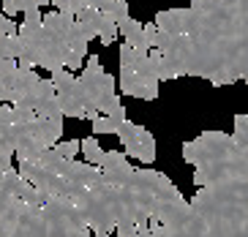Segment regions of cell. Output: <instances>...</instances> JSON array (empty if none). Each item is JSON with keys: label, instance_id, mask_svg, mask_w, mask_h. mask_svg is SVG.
I'll return each instance as SVG.
<instances>
[{"label": "cell", "instance_id": "obj_1", "mask_svg": "<svg viewBox=\"0 0 248 237\" xmlns=\"http://www.w3.org/2000/svg\"><path fill=\"white\" fill-rule=\"evenodd\" d=\"M188 77L216 87L248 77V0H191Z\"/></svg>", "mask_w": 248, "mask_h": 237}, {"label": "cell", "instance_id": "obj_2", "mask_svg": "<svg viewBox=\"0 0 248 237\" xmlns=\"http://www.w3.org/2000/svg\"><path fill=\"white\" fill-rule=\"evenodd\" d=\"M38 213L41 207L16 199L0 186V237H36Z\"/></svg>", "mask_w": 248, "mask_h": 237}, {"label": "cell", "instance_id": "obj_3", "mask_svg": "<svg viewBox=\"0 0 248 237\" xmlns=\"http://www.w3.org/2000/svg\"><path fill=\"white\" fill-rule=\"evenodd\" d=\"M52 74V82L58 87V98H60V107H63V115L66 117H77V120H90L93 123L95 117L101 115L98 109L90 107L88 93L82 87L79 77L68 68H55Z\"/></svg>", "mask_w": 248, "mask_h": 237}, {"label": "cell", "instance_id": "obj_4", "mask_svg": "<svg viewBox=\"0 0 248 237\" xmlns=\"http://www.w3.org/2000/svg\"><path fill=\"white\" fill-rule=\"evenodd\" d=\"M79 82H82V87H85V93H88L90 107L98 109L104 115L107 107L112 104V98L117 95V82L101 65V58H98V55H90L88 58V65H85L82 74H79Z\"/></svg>", "mask_w": 248, "mask_h": 237}, {"label": "cell", "instance_id": "obj_5", "mask_svg": "<svg viewBox=\"0 0 248 237\" xmlns=\"http://www.w3.org/2000/svg\"><path fill=\"white\" fill-rule=\"evenodd\" d=\"M16 169H19V174H22L28 183H33V186H36L46 199H49V196H58L60 191H63V186H66V177L49 172L46 166L38 164V158H36V161H19Z\"/></svg>", "mask_w": 248, "mask_h": 237}, {"label": "cell", "instance_id": "obj_6", "mask_svg": "<svg viewBox=\"0 0 248 237\" xmlns=\"http://www.w3.org/2000/svg\"><path fill=\"white\" fill-rule=\"evenodd\" d=\"M0 186L6 188L11 196H16V199L28 202V205H36V207H41L46 202V196L38 191L33 183H28V180L19 174V169H14V166H8V169H3V177H0Z\"/></svg>", "mask_w": 248, "mask_h": 237}, {"label": "cell", "instance_id": "obj_7", "mask_svg": "<svg viewBox=\"0 0 248 237\" xmlns=\"http://www.w3.org/2000/svg\"><path fill=\"white\" fill-rule=\"evenodd\" d=\"M155 25L158 30L175 33V36H188L191 33V8H167L155 14Z\"/></svg>", "mask_w": 248, "mask_h": 237}, {"label": "cell", "instance_id": "obj_8", "mask_svg": "<svg viewBox=\"0 0 248 237\" xmlns=\"http://www.w3.org/2000/svg\"><path fill=\"white\" fill-rule=\"evenodd\" d=\"M125 153L131 158H139L142 164H153L155 161V137L147 128H139V139L125 147Z\"/></svg>", "mask_w": 248, "mask_h": 237}, {"label": "cell", "instance_id": "obj_9", "mask_svg": "<svg viewBox=\"0 0 248 237\" xmlns=\"http://www.w3.org/2000/svg\"><path fill=\"white\" fill-rule=\"evenodd\" d=\"M77 28L85 33L88 41L98 38V33H101V8H82L77 14Z\"/></svg>", "mask_w": 248, "mask_h": 237}, {"label": "cell", "instance_id": "obj_10", "mask_svg": "<svg viewBox=\"0 0 248 237\" xmlns=\"http://www.w3.org/2000/svg\"><path fill=\"white\" fill-rule=\"evenodd\" d=\"M142 30H145V25L137 19H123L120 22V36H123V41H128L131 47H137V49H145V41H142ZM150 52V49H147Z\"/></svg>", "mask_w": 248, "mask_h": 237}, {"label": "cell", "instance_id": "obj_11", "mask_svg": "<svg viewBox=\"0 0 248 237\" xmlns=\"http://www.w3.org/2000/svg\"><path fill=\"white\" fill-rule=\"evenodd\" d=\"M117 36H120V25H117V19L109 14V11H104L101 8V33H98V41H101L104 47H109V44L117 41Z\"/></svg>", "mask_w": 248, "mask_h": 237}, {"label": "cell", "instance_id": "obj_12", "mask_svg": "<svg viewBox=\"0 0 248 237\" xmlns=\"http://www.w3.org/2000/svg\"><path fill=\"white\" fill-rule=\"evenodd\" d=\"M104 147L101 144H98V139L95 137H85L82 139V156H85V161H88V164H101V158H104Z\"/></svg>", "mask_w": 248, "mask_h": 237}, {"label": "cell", "instance_id": "obj_13", "mask_svg": "<svg viewBox=\"0 0 248 237\" xmlns=\"http://www.w3.org/2000/svg\"><path fill=\"white\" fill-rule=\"evenodd\" d=\"M139 128H142V126L131 123L128 117H125L123 123H117V139L123 142V147H128V144L137 142V139H139Z\"/></svg>", "mask_w": 248, "mask_h": 237}, {"label": "cell", "instance_id": "obj_14", "mask_svg": "<svg viewBox=\"0 0 248 237\" xmlns=\"http://www.w3.org/2000/svg\"><path fill=\"white\" fill-rule=\"evenodd\" d=\"M128 164V153H120V150H107L101 158V169H117V166H125Z\"/></svg>", "mask_w": 248, "mask_h": 237}, {"label": "cell", "instance_id": "obj_15", "mask_svg": "<svg viewBox=\"0 0 248 237\" xmlns=\"http://www.w3.org/2000/svg\"><path fill=\"white\" fill-rule=\"evenodd\" d=\"M88 38H85V33H82L77 25H74V33H71V38H68V47H71V52L74 55H79V58H85L88 55Z\"/></svg>", "mask_w": 248, "mask_h": 237}, {"label": "cell", "instance_id": "obj_16", "mask_svg": "<svg viewBox=\"0 0 248 237\" xmlns=\"http://www.w3.org/2000/svg\"><path fill=\"white\" fill-rule=\"evenodd\" d=\"M55 150L60 153V156H66V158H77L82 153V139H60L58 144H55Z\"/></svg>", "mask_w": 248, "mask_h": 237}, {"label": "cell", "instance_id": "obj_17", "mask_svg": "<svg viewBox=\"0 0 248 237\" xmlns=\"http://www.w3.org/2000/svg\"><path fill=\"white\" fill-rule=\"evenodd\" d=\"M232 137L248 150V115H234V134Z\"/></svg>", "mask_w": 248, "mask_h": 237}, {"label": "cell", "instance_id": "obj_18", "mask_svg": "<svg viewBox=\"0 0 248 237\" xmlns=\"http://www.w3.org/2000/svg\"><path fill=\"white\" fill-rule=\"evenodd\" d=\"M104 11H109V14L117 19V25H120L123 19H128V3H125V0H107Z\"/></svg>", "mask_w": 248, "mask_h": 237}, {"label": "cell", "instance_id": "obj_19", "mask_svg": "<svg viewBox=\"0 0 248 237\" xmlns=\"http://www.w3.org/2000/svg\"><path fill=\"white\" fill-rule=\"evenodd\" d=\"M90 126H93L95 134H117V123L112 120L109 115H98Z\"/></svg>", "mask_w": 248, "mask_h": 237}, {"label": "cell", "instance_id": "obj_20", "mask_svg": "<svg viewBox=\"0 0 248 237\" xmlns=\"http://www.w3.org/2000/svg\"><path fill=\"white\" fill-rule=\"evenodd\" d=\"M104 115H109L115 123H123L125 120V107H123V101H120V95H115V98H112V104L107 107V112H104Z\"/></svg>", "mask_w": 248, "mask_h": 237}, {"label": "cell", "instance_id": "obj_21", "mask_svg": "<svg viewBox=\"0 0 248 237\" xmlns=\"http://www.w3.org/2000/svg\"><path fill=\"white\" fill-rule=\"evenodd\" d=\"M0 36H19V22L0 11Z\"/></svg>", "mask_w": 248, "mask_h": 237}, {"label": "cell", "instance_id": "obj_22", "mask_svg": "<svg viewBox=\"0 0 248 237\" xmlns=\"http://www.w3.org/2000/svg\"><path fill=\"white\" fill-rule=\"evenodd\" d=\"M155 38H158V25L155 22H147L145 30H142V41H145V49H153Z\"/></svg>", "mask_w": 248, "mask_h": 237}, {"label": "cell", "instance_id": "obj_23", "mask_svg": "<svg viewBox=\"0 0 248 237\" xmlns=\"http://www.w3.org/2000/svg\"><path fill=\"white\" fill-rule=\"evenodd\" d=\"M28 25H41L44 22V16H41V8H30V11H25V19Z\"/></svg>", "mask_w": 248, "mask_h": 237}, {"label": "cell", "instance_id": "obj_24", "mask_svg": "<svg viewBox=\"0 0 248 237\" xmlns=\"http://www.w3.org/2000/svg\"><path fill=\"white\" fill-rule=\"evenodd\" d=\"M0 104H11V90L3 79H0Z\"/></svg>", "mask_w": 248, "mask_h": 237}, {"label": "cell", "instance_id": "obj_25", "mask_svg": "<svg viewBox=\"0 0 248 237\" xmlns=\"http://www.w3.org/2000/svg\"><path fill=\"white\" fill-rule=\"evenodd\" d=\"M16 63H19V68H36V63H33L28 55H19V58H16Z\"/></svg>", "mask_w": 248, "mask_h": 237}, {"label": "cell", "instance_id": "obj_26", "mask_svg": "<svg viewBox=\"0 0 248 237\" xmlns=\"http://www.w3.org/2000/svg\"><path fill=\"white\" fill-rule=\"evenodd\" d=\"M243 82H246V85H248V77H246V79H243Z\"/></svg>", "mask_w": 248, "mask_h": 237}]
</instances>
